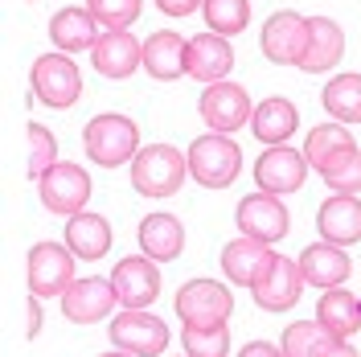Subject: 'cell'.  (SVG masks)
Returning <instances> with one entry per match:
<instances>
[{
    "instance_id": "1",
    "label": "cell",
    "mask_w": 361,
    "mask_h": 357,
    "mask_svg": "<svg viewBox=\"0 0 361 357\" xmlns=\"http://www.w3.org/2000/svg\"><path fill=\"white\" fill-rule=\"evenodd\" d=\"M82 148L99 169H119L140 157V128L128 115H94L82 128Z\"/></svg>"
},
{
    "instance_id": "2",
    "label": "cell",
    "mask_w": 361,
    "mask_h": 357,
    "mask_svg": "<svg viewBox=\"0 0 361 357\" xmlns=\"http://www.w3.org/2000/svg\"><path fill=\"white\" fill-rule=\"evenodd\" d=\"M189 173V157H180L173 144H148L132 160V185L140 198H173Z\"/></svg>"
},
{
    "instance_id": "3",
    "label": "cell",
    "mask_w": 361,
    "mask_h": 357,
    "mask_svg": "<svg viewBox=\"0 0 361 357\" xmlns=\"http://www.w3.org/2000/svg\"><path fill=\"white\" fill-rule=\"evenodd\" d=\"M238 169H243V152H238V144L230 135L209 132L189 144V173H193V181H202L205 189L234 185Z\"/></svg>"
},
{
    "instance_id": "4",
    "label": "cell",
    "mask_w": 361,
    "mask_h": 357,
    "mask_svg": "<svg viewBox=\"0 0 361 357\" xmlns=\"http://www.w3.org/2000/svg\"><path fill=\"white\" fill-rule=\"evenodd\" d=\"M74 250L62 243H37L29 250V263H25V275H29V291L45 300V296H66L70 284H74Z\"/></svg>"
},
{
    "instance_id": "5",
    "label": "cell",
    "mask_w": 361,
    "mask_h": 357,
    "mask_svg": "<svg viewBox=\"0 0 361 357\" xmlns=\"http://www.w3.org/2000/svg\"><path fill=\"white\" fill-rule=\"evenodd\" d=\"M111 341L132 357H160L169 349V325L144 308H123L111 320Z\"/></svg>"
},
{
    "instance_id": "6",
    "label": "cell",
    "mask_w": 361,
    "mask_h": 357,
    "mask_svg": "<svg viewBox=\"0 0 361 357\" xmlns=\"http://www.w3.org/2000/svg\"><path fill=\"white\" fill-rule=\"evenodd\" d=\"M230 313H234V296H230L226 284H218V279H189V284L177 291V316L185 325L214 329V325H226Z\"/></svg>"
},
{
    "instance_id": "7",
    "label": "cell",
    "mask_w": 361,
    "mask_h": 357,
    "mask_svg": "<svg viewBox=\"0 0 361 357\" xmlns=\"http://www.w3.org/2000/svg\"><path fill=\"white\" fill-rule=\"evenodd\" d=\"M33 95L45 107H58V111L74 107L78 95H82V74L66 54H42L33 62Z\"/></svg>"
},
{
    "instance_id": "8",
    "label": "cell",
    "mask_w": 361,
    "mask_h": 357,
    "mask_svg": "<svg viewBox=\"0 0 361 357\" xmlns=\"http://www.w3.org/2000/svg\"><path fill=\"white\" fill-rule=\"evenodd\" d=\"M37 185H42L45 210H49V214H66V218L82 214V205H87V198H90L87 169H78V164H70V160H58Z\"/></svg>"
},
{
    "instance_id": "9",
    "label": "cell",
    "mask_w": 361,
    "mask_h": 357,
    "mask_svg": "<svg viewBox=\"0 0 361 357\" xmlns=\"http://www.w3.org/2000/svg\"><path fill=\"white\" fill-rule=\"evenodd\" d=\"M259 45H263L267 62L300 66V62H304V49H308V17H300V13H292V8H283V13L267 17Z\"/></svg>"
},
{
    "instance_id": "10",
    "label": "cell",
    "mask_w": 361,
    "mask_h": 357,
    "mask_svg": "<svg viewBox=\"0 0 361 357\" xmlns=\"http://www.w3.org/2000/svg\"><path fill=\"white\" fill-rule=\"evenodd\" d=\"M197 107H202V119L218 135L238 132L243 123H250V115H255L250 95L238 87V83H214V87H205V95H202Z\"/></svg>"
},
{
    "instance_id": "11",
    "label": "cell",
    "mask_w": 361,
    "mask_h": 357,
    "mask_svg": "<svg viewBox=\"0 0 361 357\" xmlns=\"http://www.w3.org/2000/svg\"><path fill=\"white\" fill-rule=\"evenodd\" d=\"M234 226L247 234V238H259V243H279L288 234V210L275 193H250V198L238 201L234 210Z\"/></svg>"
},
{
    "instance_id": "12",
    "label": "cell",
    "mask_w": 361,
    "mask_h": 357,
    "mask_svg": "<svg viewBox=\"0 0 361 357\" xmlns=\"http://www.w3.org/2000/svg\"><path fill=\"white\" fill-rule=\"evenodd\" d=\"M304 177H308V157H300L288 144L267 148L263 157L255 160V185H259V193H275V198L295 193L304 185Z\"/></svg>"
},
{
    "instance_id": "13",
    "label": "cell",
    "mask_w": 361,
    "mask_h": 357,
    "mask_svg": "<svg viewBox=\"0 0 361 357\" xmlns=\"http://www.w3.org/2000/svg\"><path fill=\"white\" fill-rule=\"evenodd\" d=\"M300 291H304V271H300V263H292L288 255H275L271 271L250 288V296H255V304L263 313H288L295 300H300Z\"/></svg>"
},
{
    "instance_id": "14",
    "label": "cell",
    "mask_w": 361,
    "mask_h": 357,
    "mask_svg": "<svg viewBox=\"0 0 361 357\" xmlns=\"http://www.w3.org/2000/svg\"><path fill=\"white\" fill-rule=\"evenodd\" d=\"M111 288H115V296H119L123 308H148V304L160 296V271H157L152 259H135V255H128V259L115 263Z\"/></svg>"
},
{
    "instance_id": "15",
    "label": "cell",
    "mask_w": 361,
    "mask_h": 357,
    "mask_svg": "<svg viewBox=\"0 0 361 357\" xmlns=\"http://www.w3.org/2000/svg\"><path fill=\"white\" fill-rule=\"evenodd\" d=\"M115 304H119V296H115L111 279L90 275V279H74L70 284V291L62 296V316L74 320V325H94V320L111 316Z\"/></svg>"
},
{
    "instance_id": "16",
    "label": "cell",
    "mask_w": 361,
    "mask_h": 357,
    "mask_svg": "<svg viewBox=\"0 0 361 357\" xmlns=\"http://www.w3.org/2000/svg\"><path fill=\"white\" fill-rule=\"evenodd\" d=\"M90 54H94V70L103 78H132L144 66V45L132 37V29H103V37Z\"/></svg>"
},
{
    "instance_id": "17",
    "label": "cell",
    "mask_w": 361,
    "mask_h": 357,
    "mask_svg": "<svg viewBox=\"0 0 361 357\" xmlns=\"http://www.w3.org/2000/svg\"><path fill=\"white\" fill-rule=\"evenodd\" d=\"M275 263V250H267V243H259V238H234V243H226L222 250V271L230 284H238V288H255L263 275L271 271Z\"/></svg>"
},
{
    "instance_id": "18",
    "label": "cell",
    "mask_w": 361,
    "mask_h": 357,
    "mask_svg": "<svg viewBox=\"0 0 361 357\" xmlns=\"http://www.w3.org/2000/svg\"><path fill=\"white\" fill-rule=\"evenodd\" d=\"M295 263H300V271H304V284H312V288H320V291L341 288V284L349 279V271H353L349 255H345L341 246H333V243L304 246V255H300Z\"/></svg>"
},
{
    "instance_id": "19",
    "label": "cell",
    "mask_w": 361,
    "mask_h": 357,
    "mask_svg": "<svg viewBox=\"0 0 361 357\" xmlns=\"http://www.w3.org/2000/svg\"><path fill=\"white\" fill-rule=\"evenodd\" d=\"M234 66V49L226 37L218 33H202V37H193L189 42V54H185V70L205 83V87H214V83H226V74Z\"/></svg>"
},
{
    "instance_id": "20",
    "label": "cell",
    "mask_w": 361,
    "mask_h": 357,
    "mask_svg": "<svg viewBox=\"0 0 361 357\" xmlns=\"http://www.w3.org/2000/svg\"><path fill=\"white\" fill-rule=\"evenodd\" d=\"M316 230L324 234V243L333 246L361 243V201L349 198V193H333L316 214Z\"/></svg>"
},
{
    "instance_id": "21",
    "label": "cell",
    "mask_w": 361,
    "mask_h": 357,
    "mask_svg": "<svg viewBox=\"0 0 361 357\" xmlns=\"http://www.w3.org/2000/svg\"><path fill=\"white\" fill-rule=\"evenodd\" d=\"M49 37L58 45V54H78V49H94L103 33L90 8H58L49 17Z\"/></svg>"
},
{
    "instance_id": "22",
    "label": "cell",
    "mask_w": 361,
    "mask_h": 357,
    "mask_svg": "<svg viewBox=\"0 0 361 357\" xmlns=\"http://www.w3.org/2000/svg\"><path fill=\"white\" fill-rule=\"evenodd\" d=\"M185 54H189V42L173 33V29H157L148 42H144V70L157 78V83H173L185 70Z\"/></svg>"
},
{
    "instance_id": "23",
    "label": "cell",
    "mask_w": 361,
    "mask_h": 357,
    "mask_svg": "<svg viewBox=\"0 0 361 357\" xmlns=\"http://www.w3.org/2000/svg\"><path fill=\"white\" fill-rule=\"evenodd\" d=\"M345 54V33H341L337 21L329 17H308V49H304V62L300 70L304 74H324L333 70Z\"/></svg>"
},
{
    "instance_id": "24",
    "label": "cell",
    "mask_w": 361,
    "mask_h": 357,
    "mask_svg": "<svg viewBox=\"0 0 361 357\" xmlns=\"http://www.w3.org/2000/svg\"><path fill=\"white\" fill-rule=\"evenodd\" d=\"M140 250H144V259H152V263H173L180 250H185V226L173 218V214H148L144 222H140Z\"/></svg>"
},
{
    "instance_id": "25",
    "label": "cell",
    "mask_w": 361,
    "mask_h": 357,
    "mask_svg": "<svg viewBox=\"0 0 361 357\" xmlns=\"http://www.w3.org/2000/svg\"><path fill=\"white\" fill-rule=\"evenodd\" d=\"M295 128H300V111H295L292 99H263L250 115V132L267 148H279L283 140H292Z\"/></svg>"
},
{
    "instance_id": "26",
    "label": "cell",
    "mask_w": 361,
    "mask_h": 357,
    "mask_svg": "<svg viewBox=\"0 0 361 357\" xmlns=\"http://www.w3.org/2000/svg\"><path fill=\"white\" fill-rule=\"evenodd\" d=\"M316 325L324 329V333L341 337V341H349V337L361 329V304L353 291H324L320 296V304H316Z\"/></svg>"
},
{
    "instance_id": "27",
    "label": "cell",
    "mask_w": 361,
    "mask_h": 357,
    "mask_svg": "<svg viewBox=\"0 0 361 357\" xmlns=\"http://www.w3.org/2000/svg\"><path fill=\"white\" fill-rule=\"evenodd\" d=\"M66 246L74 250V259H103L107 250H111V226L103 214H74L66 226Z\"/></svg>"
},
{
    "instance_id": "28",
    "label": "cell",
    "mask_w": 361,
    "mask_h": 357,
    "mask_svg": "<svg viewBox=\"0 0 361 357\" xmlns=\"http://www.w3.org/2000/svg\"><path fill=\"white\" fill-rule=\"evenodd\" d=\"M324 111L337 123H361V74H337L320 95Z\"/></svg>"
},
{
    "instance_id": "29",
    "label": "cell",
    "mask_w": 361,
    "mask_h": 357,
    "mask_svg": "<svg viewBox=\"0 0 361 357\" xmlns=\"http://www.w3.org/2000/svg\"><path fill=\"white\" fill-rule=\"evenodd\" d=\"M345 148H353V135H349V128L345 123H320V128H312V135H308V144H304V157H308V164H312L316 173L329 164L333 157H341Z\"/></svg>"
},
{
    "instance_id": "30",
    "label": "cell",
    "mask_w": 361,
    "mask_h": 357,
    "mask_svg": "<svg viewBox=\"0 0 361 357\" xmlns=\"http://www.w3.org/2000/svg\"><path fill=\"white\" fill-rule=\"evenodd\" d=\"M202 13H205L209 33H218V37H226V42L250 25V4L247 0H205Z\"/></svg>"
},
{
    "instance_id": "31",
    "label": "cell",
    "mask_w": 361,
    "mask_h": 357,
    "mask_svg": "<svg viewBox=\"0 0 361 357\" xmlns=\"http://www.w3.org/2000/svg\"><path fill=\"white\" fill-rule=\"evenodd\" d=\"M320 177H324V185L333 189V193H361V148L353 144V148H345L341 157H333L324 169H320Z\"/></svg>"
},
{
    "instance_id": "32",
    "label": "cell",
    "mask_w": 361,
    "mask_h": 357,
    "mask_svg": "<svg viewBox=\"0 0 361 357\" xmlns=\"http://www.w3.org/2000/svg\"><path fill=\"white\" fill-rule=\"evenodd\" d=\"M25 140H29V160H25V173L33 181H42L54 164H58V144H54V132L42 128V123H29L25 128Z\"/></svg>"
},
{
    "instance_id": "33",
    "label": "cell",
    "mask_w": 361,
    "mask_h": 357,
    "mask_svg": "<svg viewBox=\"0 0 361 357\" xmlns=\"http://www.w3.org/2000/svg\"><path fill=\"white\" fill-rule=\"evenodd\" d=\"M180 345H185V357H226V349H230V329L226 325H214V329L185 325L180 329Z\"/></svg>"
},
{
    "instance_id": "34",
    "label": "cell",
    "mask_w": 361,
    "mask_h": 357,
    "mask_svg": "<svg viewBox=\"0 0 361 357\" xmlns=\"http://www.w3.org/2000/svg\"><path fill=\"white\" fill-rule=\"evenodd\" d=\"M324 341V329L316 325V320H295L283 329V341H279V349L283 357H312V349Z\"/></svg>"
},
{
    "instance_id": "35",
    "label": "cell",
    "mask_w": 361,
    "mask_h": 357,
    "mask_svg": "<svg viewBox=\"0 0 361 357\" xmlns=\"http://www.w3.org/2000/svg\"><path fill=\"white\" fill-rule=\"evenodd\" d=\"M87 8L103 29H128L140 17V0H87Z\"/></svg>"
},
{
    "instance_id": "36",
    "label": "cell",
    "mask_w": 361,
    "mask_h": 357,
    "mask_svg": "<svg viewBox=\"0 0 361 357\" xmlns=\"http://www.w3.org/2000/svg\"><path fill=\"white\" fill-rule=\"evenodd\" d=\"M312 357H361L349 341H341V337H333V333H324V341L312 349Z\"/></svg>"
},
{
    "instance_id": "37",
    "label": "cell",
    "mask_w": 361,
    "mask_h": 357,
    "mask_svg": "<svg viewBox=\"0 0 361 357\" xmlns=\"http://www.w3.org/2000/svg\"><path fill=\"white\" fill-rule=\"evenodd\" d=\"M205 0H157V8L164 17H189L193 8H202Z\"/></svg>"
},
{
    "instance_id": "38",
    "label": "cell",
    "mask_w": 361,
    "mask_h": 357,
    "mask_svg": "<svg viewBox=\"0 0 361 357\" xmlns=\"http://www.w3.org/2000/svg\"><path fill=\"white\" fill-rule=\"evenodd\" d=\"M42 329V304H37V296H29L25 300V337H37Z\"/></svg>"
},
{
    "instance_id": "39",
    "label": "cell",
    "mask_w": 361,
    "mask_h": 357,
    "mask_svg": "<svg viewBox=\"0 0 361 357\" xmlns=\"http://www.w3.org/2000/svg\"><path fill=\"white\" fill-rule=\"evenodd\" d=\"M238 357H283V349H275V345H267V341H250Z\"/></svg>"
},
{
    "instance_id": "40",
    "label": "cell",
    "mask_w": 361,
    "mask_h": 357,
    "mask_svg": "<svg viewBox=\"0 0 361 357\" xmlns=\"http://www.w3.org/2000/svg\"><path fill=\"white\" fill-rule=\"evenodd\" d=\"M103 357H132V353H123V349H115V353H103Z\"/></svg>"
}]
</instances>
